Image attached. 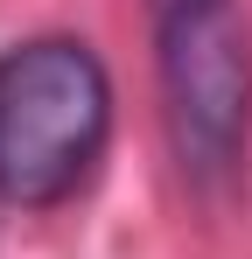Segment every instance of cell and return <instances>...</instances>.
<instances>
[{
	"mask_svg": "<svg viewBox=\"0 0 252 259\" xmlns=\"http://www.w3.org/2000/svg\"><path fill=\"white\" fill-rule=\"evenodd\" d=\"M112 77L77 35H35L0 56V203L56 210L105 161Z\"/></svg>",
	"mask_w": 252,
	"mask_h": 259,
	"instance_id": "6da1fadb",
	"label": "cell"
},
{
	"mask_svg": "<svg viewBox=\"0 0 252 259\" xmlns=\"http://www.w3.org/2000/svg\"><path fill=\"white\" fill-rule=\"evenodd\" d=\"M154 42L182 168L203 182L238 175L252 133V35L238 0H154Z\"/></svg>",
	"mask_w": 252,
	"mask_h": 259,
	"instance_id": "7a4b0ae2",
	"label": "cell"
}]
</instances>
